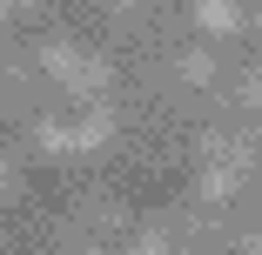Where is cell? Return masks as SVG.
I'll use <instances>...</instances> for the list:
<instances>
[{
  "label": "cell",
  "mask_w": 262,
  "mask_h": 255,
  "mask_svg": "<svg viewBox=\"0 0 262 255\" xmlns=\"http://www.w3.org/2000/svg\"><path fill=\"white\" fill-rule=\"evenodd\" d=\"M242 255H262V235H249V242H242Z\"/></svg>",
  "instance_id": "cell-7"
},
{
  "label": "cell",
  "mask_w": 262,
  "mask_h": 255,
  "mask_svg": "<svg viewBox=\"0 0 262 255\" xmlns=\"http://www.w3.org/2000/svg\"><path fill=\"white\" fill-rule=\"evenodd\" d=\"M128 255H168V235H135Z\"/></svg>",
  "instance_id": "cell-5"
},
{
  "label": "cell",
  "mask_w": 262,
  "mask_h": 255,
  "mask_svg": "<svg viewBox=\"0 0 262 255\" xmlns=\"http://www.w3.org/2000/svg\"><path fill=\"white\" fill-rule=\"evenodd\" d=\"M40 67L54 74V81H68V87H81V67H88V54H81V47H68V40H54V47H40Z\"/></svg>",
  "instance_id": "cell-1"
},
{
  "label": "cell",
  "mask_w": 262,
  "mask_h": 255,
  "mask_svg": "<svg viewBox=\"0 0 262 255\" xmlns=\"http://www.w3.org/2000/svg\"><path fill=\"white\" fill-rule=\"evenodd\" d=\"M202 195H208V201L235 195V161H215V168H208V175H202Z\"/></svg>",
  "instance_id": "cell-4"
},
{
  "label": "cell",
  "mask_w": 262,
  "mask_h": 255,
  "mask_svg": "<svg viewBox=\"0 0 262 255\" xmlns=\"http://www.w3.org/2000/svg\"><path fill=\"white\" fill-rule=\"evenodd\" d=\"M0 7H14V0H0Z\"/></svg>",
  "instance_id": "cell-8"
},
{
  "label": "cell",
  "mask_w": 262,
  "mask_h": 255,
  "mask_svg": "<svg viewBox=\"0 0 262 255\" xmlns=\"http://www.w3.org/2000/svg\"><path fill=\"white\" fill-rule=\"evenodd\" d=\"M182 74H188V81H208V74H215V61H208V54H182Z\"/></svg>",
  "instance_id": "cell-6"
},
{
  "label": "cell",
  "mask_w": 262,
  "mask_h": 255,
  "mask_svg": "<svg viewBox=\"0 0 262 255\" xmlns=\"http://www.w3.org/2000/svg\"><path fill=\"white\" fill-rule=\"evenodd\" d=\"M34 141H40V148H54V155H74V128H68V121H40Z\"/></svg>",
  "instance_id": "cell-3"
},
{
  "label": "cell",
  "mask_w": 262,
  "mask_h": 255,
  "mask_svg": "<svg viewBox=\"0 0 262 255\" xmlns=\"http://www.w3.org/2000/svg\"><path fill=\"white\" fill-rule=\"evenodd\" d=\"M195 20L208 34H235L242 27V7H235V0H195Z\"/></svg>",
  "instance_id": "cell-2"
},
{
  "label": "cell",
  "mask_w": 262,
  "mask_h": 255,
  "mask_svg": "<svg viewBox=\"0 0 262 255\" xmlns=\"http://www.w3.org/2000/svg\"><path fill=\"white\" fill-rule=\"evenodd\" d=\"M255 27H262V14H255Z\"/></svg>",
  "instance_id": "cell-9"
}]
</instances>
